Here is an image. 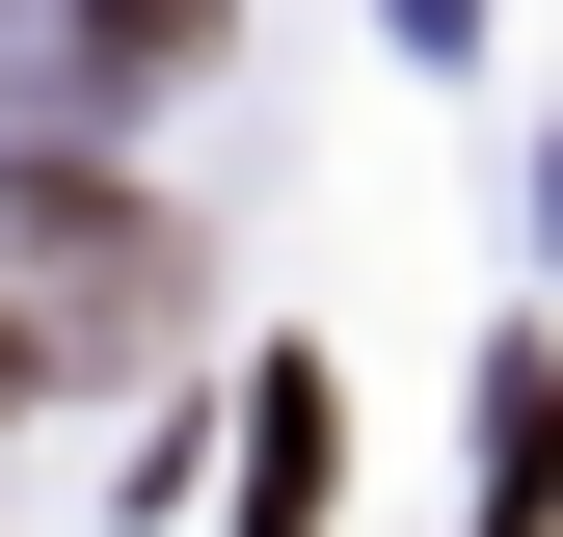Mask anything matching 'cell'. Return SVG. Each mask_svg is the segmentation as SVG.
I'll return each instance as SVG.
<instances>
[{
    "instance_id": "obj_1",
    "label": "cell",
    "mask_w": 563,
    "mask_h": 537,
    "mask_svg": "<svg viewBox=\"0 0 563 537\" xmlns=\"http://www.w3.org/2000/svg\"><path fill=\"white\" fill-rule=\"evenodd\" d=\"M0 216H27V268H54L81 322H162V296H188V242L134 216V188H81V162H27V134H0Z\"/></svg>"
},
{
    "instance_id": "obj_2",
    "label": "cell",
    "mask_w": 563,
    "mask_h": 537,
    "mask_svg": "<svg viewBox=\"0 0 563 537\" xmlns=\"http://www.w3.org/2000/svg\"><path fill=\"white\" fill-rule=\"evenodd\" d=\"M322 350H268V403H242V537H322Z\"/></svg>"
},
{
    "instance_id": "obj_3",
    "label": "cell",
    "mask_w": 563,
    "mask_h": 537,
    "mask_svg": "<svg viewBox=\"0 0 563 537\" xmlns=\"http://www.w3.org/2000/svg\"><path fill=\"white\" fill-rule=\"evenodd\" d=\"M81 54H108V81H188V54H216V0H81Z\"/></svg>"
},
{
    "instance_id": "obj_4",
    "label": "cell",
    "mask_w": 563,
    "mask_h": 537,
    "mask_svg": "<svg viewBox=\"0 0 563 537\" xmlns=\"http://www.w3.org/2000/svg\"><path fill=\"white\" fill-rule=\"evenodd\" d=\"M27 376H54V322H27V296H0V403H27Z\"/></svg>"
}]
</instances>
